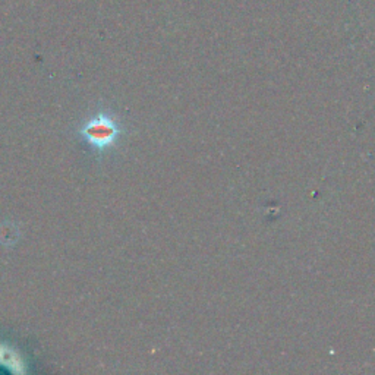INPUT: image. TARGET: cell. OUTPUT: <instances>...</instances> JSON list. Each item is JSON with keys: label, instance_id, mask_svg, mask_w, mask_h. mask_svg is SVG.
Segmentation results:
<instances>
[{"label": "cell", "instance_id": "obj_1", "mask_svg": "<svg viewBox=\"0 0 375 375\" xmlns=\"http://www.w3.org/2000/svg\"><path fill=\"white\" fill-rule=\"evenodd\" d=\"M75 133L100 160L118 147L125 135V126L111 109L98 107L88 118L78 123Z\"/></svg>", "mask_w": 375, "mask_h": 375}]
</instances>
